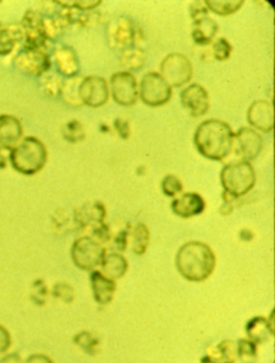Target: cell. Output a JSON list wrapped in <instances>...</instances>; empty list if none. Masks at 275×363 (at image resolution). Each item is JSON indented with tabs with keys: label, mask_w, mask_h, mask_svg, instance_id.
Returning <instances> with one entry per match:
<instances>
[{
	"label": "cell",
	"mask_w": 275,
	"mask_h": 363,
	"mask_svg": "<svg viewBox=\"0 0 275 363\" xmlns=\"http://www.w3.org/2000/svg\"><path fill=\"white\" fill-rule=\"evenodd\" d=\"M176 267L183 279L201 283L215 271L216 256L213 250L203 242H187L176 252Z\"/></svg>",
	"instance_id": "6da1fadb"
},
{
	"label": "cell",
	"mask_w": 275,
	"mask_h": 363,
	"mask_svg": "<svg viewBox=\"0 0 275 363\" xmlns=\"http://www.w3.org/2000/svg\"><path fill=\"white\" fill-rule=\"evenodd\" d=\"M233 133L227 123L220 120L202 122L193 135L196 149L206 160L220 162L232 151Z\"/></svg>",
	"instance_id": "7a4b0ae2"
},
{
	"label": "cell",
	"mask_w": 275,
	"mask_h": 363,
	"mask_svg": "<svg viewBox=\"0 0 275 363\" xmlns=\"http://www.w3.org/2000/svg\"><path fill=\"white\" fill-rule=\"evenodd\" d=\"M9 160L16 172L23 175L37 174L47 164V147L38 138H24L10 151Z\"/></svg>",
	"instance_id": "3957f363"
},
{
	"label": "cell",
	"mask_w": 275,
	"mask_h": 363,
	"mask_svg": "<svg viewBox=\"0 0 275 363\" xmlns=\"http://www.w3.org/2000/svg\"><path fill=\"white\" fill-rule=\"evenodd\" d=\"M220 183L226 195L233 199L243 197L255 186V169L245 160L229 162L220 172Z\"/></svg>",
	"instance_id": "277c9868"
},
{
	"label": "cell",
	"mask_w": 275,
	"mask_h": 363,
	"mask_svg": "<svg viewBox=\"0 0 275 363\" xmlns=\"http://www.w3.org/2000/svg\"><path fill=\"white\" fill-rule=\"evenodd\" d=\"M106 248L91 237H81L72 244V259L74 266L82 271L97 270L105 258Z\"/></svg>",
	"instance_id": "5b68a950"
},
{
	"label": "cell",
	"mask_w": 275,
	"mask_h": 363,
	"mask_svg": "<svg viewBox=\"0 0 275 363\" xmlns=\"http://www.w3.org/2000/svg\"><path fill=\"white\" fill-rule=\"evenodd\" d=\"M160 76L171 87L184 86L193 78L191 60L181 53L169 54L160 64Z\"/></svg>",
	"instance_id": "8992f818"
},
{
	"label": "cell",
	"mask_w": 275,
	"mask_h": 363,
	"mask_svg": "<svg viewBox=\"0 0 275 363\" xmlns=\"http://www.w3.org/2000/svg\"><path fill=\"white\" fill-rule=\"evenodd\" d=\"M172 96V87L158 72H147L139 87V97L147 106L156 108L166 104Z\"/></svg>",
	"instance_id": "52a82bcc"
},
{
	"label": "cell",
	"mask_w": 275,
	"mask_h": 363,
	"mask_svg": "<svg viewBox=\"0 0 275 363\" xmlns=\"http://www.w3.org/2000/svg\"><path fill=\"white\" fill-rule=\"evenodd\" d=\"M13 64L23 74L43 77L51 68L52 62L47 50L24 48L14 57Z\"/></svg>",
	"instance_id": "ba28073f"
},
{
	"label": "cell",
	"mask_w": 275,
	"mask_h": 363,
	"mask_svg": "<svg viewBox=\"0 0 275 363\" xmlns=\"http://www.w3.org/2000/svg\"><path fill=\"white\" fill-rule=\"evenodd\" d=\"M110 93L116 104L131 106L139 98V86L135 76L128 71L116 72L110 79Z\"/></svg>",
	"instance_id": "9c48e42d"
},
{
	"label": "cell",
	"mask_w": 275,
	"mask_h": 363,
	"mask_svg": "<svg viewBox=\"0 0 275 363\" xmlns=\"http://www.w3.org/2000/svg\"><path fill=\"white\" fill-rule=\"evenodd\" d=\"M45 16L37 11L29 10L25 13L21 26L24 33V48L47 50V35L43 26Z\"/></svg>",
	"instance_id": "30bf717a"
},
{
	"label": "cell",
	"mask_w": 275,
	"mask_h": 363,
	"mask_svg": "<svg viewBox=\"0 0 275 363\" xmlns=\"http://www.w3.org/2000/svg\"><path fill=\"white\" fill-rule=\"evenodd\" d=\"M109 96L110 89L105 79L96 76L83 78L80 85V99L83 106L99 108L107 104Z\"/></svg>",
	"instance_id": "8fae6325"
},
{
	"label": "cell",
	"mask_w": 275,
	"mask_h": 363,
	"mask_svg": "<svg viewBox=\"0 0 275 363\" xmlns=\"http://www.w3.org/2000/svg\"><path fill=\"white\" fill-rule=\"evenodd\" d=\"M233 147L241 160H255L262 150V138L255 129L243 127L233 135Z\"/></svg>",
	"instance_id": "7c38bea8"
},
{
	"label": "cell",
	"mask_w": 275,
	"mask_h": 363,
	"mask_svg": "<svg viewBox=\"0 0 275 363\" xmlns=\"http://www.w3.org/2000/svg\"><path fill=\"white\" fill-rule=\"evenodd\" d=\"M181 104L183 108L193 118L203 116L209 111V94L203 86L199 84H191L183 89L180 95Z\"/></svg>",
	"instance_id": "4fadbf2b"
},
{
	"label": "cell",
	"mask_w": 275,
	"mask_h": 363,
	"mask_svg": "<svg viewBox=\"0 0 275 363\" xmlns=\"http://www.w3.org/2000/svg\"><path fill=\"white\" fill-rule=\"evenodd\" d=\"M249 125L262 133H271L274 126V110L268 100H256L247 110Z\"/></svg>",
	"instance_id": "5bb4252c"
},
{
	"label": "cell",
	"mask_w": 275,
	"mask_h": 363,
	"mask_svg": "<svg viewBox=\"0 0 275 363\" xmlns=\"http://www.w3.org/2000/svg\"><path fill=\"white\" fill-rule=\"evenodd\" d=\"M22 135V124L16 116H0V152L13 150L20 143Z\"/></svg>",
	"instance_id": "9a60e30c"
},
{
	"label": "cell",
	"mask_w": 275,
	"mask_h": 363,
	"mask_svg": "<svg viewBox=\"0 0 275 363\" xmlns=\"http://www.w3.org/2000/svg\"><path fill=\"white\" fill-rule=\"evenodd\" d=\"M206 201L197 193H185L171 203L172 212L181 218H191L202 214L206 210Z\"/></svg>",
	"instance_id": "2e32d148"
},
{
	"label": "cell",
	"mask_w": 275,
	"mask_h": 363,
	"mask_svg": "<svg viewBox=\"0 0 275 363\" xmlns=\"http://www.w3.org/2000/svg\"><path fill=\"white\" fill-rule=\"evenodd\" d=\"M89 279L95 301L100 306L111 303L116 296V281L102 274L99 270L91 271Z\"/></svg>",
	"instance_id": "e0dca14e"
},
{
	"label": "cell",
	"mask_w": 275,
	"mask_h": 363,
	"mask_svg": "<svg viewBox=\"0 0 275 363\" xmlns=\"http://www.w3.org/2000/svg\"><path fill=\"white\" fill-rule=\"evenodd\" d=\"M54 62L58 74L66 78L79 76L80 64H79L78 56L72 48L67 45H60L54 51Z\"/></svg>",
	"instance_id": "ac0fdd59"
},
{
	"label": "cell",
	"mask_w": 275,
	"mask_h": 363,
	"mask_svg": "<svg viewBox=\"0 0 275 363\" xmlns=\"http://www.w3.org/2000/svg\"><path fill=\"white\" fill-rule=\"evenodd\" d=\"M128 262L120 252L106 254L105 258L100 264V272L113 281L124 277L128 271Z\"/></svg>",
	"instance_id": "d6986e66"
},
{
	"label": "cell",
	"mask_w": 275,
	"mask_h": 363,
	"mask_svg": "<svg viewBox=\"0 0 275 363\" xmlns=\"http://www.w3.org/2000/svg\"><path fill=\"white\" fill-rule=\"evenodd\" d=\"M273 313L270 320L264 317H254L247 323V333L249 341L254 344H262L269 341L273 335Z\"/></svg>",
	"instance_id": "ffe728a7"
},
{
	"label": "cell",
	"mask_w": 275,
	"mask_h": 363,
	"mask_svg": "<svg viewBox=\"0 0 275 363\" xmlns=\"http://www.w3.org/2000/svg\"><path fill=\"white\" fill-rule=\"evenodd\" d=\"M106 217V208L100 202L86 204L77 212V222L83 227L99 226L103 224Z\"/></svg>",
	"instance_id": "44dd1931"
},
{
	"label": "cell",
	"mask_w": 275,
	"mask_h": 363,
	"mask_svg": "<svg viewBox=\"0 0 275 363\" xmlns=\"http://www.w3.org/2000/svg\"><path fill=\"white\" fill-rule=\"evenodd\" d=\"M218 31V26L212 18L208 16L193 21V37L196 45H208L213 41Z\"/></svg>",
	"instance_id": "7402d4cb"
},
{
	"label": "cell",
	"mask_w": 275,
	"mask_h": 363,
	"mask_svg": "<svg viewBox=\"0 0 275 363\" xmlns=\"http://www.w3.org/2000/svg\"><path fill=\"white\" fill-rule=\"evenodd\" d=\"M135 40H137V30L131 21L127 18H118L114 28V45L125 50L135 47Z\"/></svg>",
	"instance_id": "603a6c76"
},
{
	"label": "cell",
	"mask_w": 275,
	"mask_h": 363,
	"mask_svg": "<svg viewBox=\"0 0 275 363\" xmlns=\"http://www.w3.org/2000/svg\"><path fill=\"white\" fill-rule=\"evenodd\" d=\"M82 80L83 78L80 76H76L67 78V80L62 82L60 96L68 106H74V108L83 106L80 99V85Z\"/></svg>",
	"instance_id": "cb8c5ba5"
},
{
	"label": "cell",
	"mask_w": 275,
	"mask_h": 363,
	"mask_svg": "<svg viewBox=\"0 0 275 363\" xmlns=\"http://www.w3.org/2000/svg\"><path fill=\"white\" fill-rule=\"evenodd\" d=\"M150 230L145 224L139 223L133 227L129 235V241H130L131 248L135 255H143L147 250L150 244Z\"/></svg>",
	"instance_id": "d4e9b609"
},
{
	"label": "cell",
	"mask_w": 275,
	"mask_h": 363,
	"mask_svg": "<svg viewBox=\"0 0 275 363\" xmlns=\"http://www.w3.org/2000/svg\"><path fill=\"white\" fill-rule=\"evenodd\" d=\"M120 62L126 71L130 72V71L138 70L145 66V62H147V55L140 48L131 47L123 51Z\"/></svg>",
	"instance_id": "484cf974"
},
{
	"label": "cell",
	"mask_w": 275,
	"mask_h": 363,
	"mask_svg": "<svg viewBox=\"0 0 275 363\" xmlns=\"http://www.w3.org/2000/svg\"><path fill=\"white\" fill-rule=\"evenodd\" d=\"M208 10H211L218 16H230L242 8L243 0H206Z\"/></svg>",
	"instance_id": "4316f807"
},
{
	"label": "cell",
	"mask_w": 275,
	"mask_h": 363,
	"mask_svg": "<svg viewBox=\"0 0 275 363\" xmlns=\"http://www.w3.org/2000/svg\"><path fill=\"white\" fill-rule=\"evenodd\" d=\"M62 137L70 143H79L86 137V131L82 123L79 121H70L62 127Z\"/></svg>",
	"instance_id": "83f0119b"
},
{
	"label": "cell",
	"mask_w": 275,
	"mask_h": 363,
	"mask_svg": "<svg viewBox=\"0 0 275 363\" xmlns=\"http://www.w3.org/2000/svg\"><path fill=\"white\" fill-rule=\"evenodd\" d=\"M257 345L249 340H241L237 345V354L242 363H255Z\"/></svg>",
	"instance_id": "f1b7e54d"
},
{
	"label": "cell",
	"mask_w": 275,
	"mask_h": 363,
	"mask_svg": "<svg viewBox=\"0 0 275 363\" xmlns=\"http://www.w3.org/2000/svg\"><path fill=\"white\" fill-rule=\"evenodd\" d=\"M162 191L167 197L176 198L183 191L182 182L176 175H166L162 181Z\"/></svg>",
	"instance_id": "f546056e"
},
{
	"label": "cell",
	"mask_w": 275,
	"mask_h": 363,
	"mask_svg": "<svg viewBox=\"0 0 275 363\" xmlns=\"http://www.w3.org/2000/svg\"><path fill=\"white\" fill-rule=\"evenodd\" d=\"M231 52H232V47L225 38L218 39L213 45L214 57L220 62L228 60L230 57Z\"/></svg>",
	"instance_id": "4dcf8cb0"
},
{
	"label": "cell",
	"mask_w": 275,
	"mask_h": 363,
	"mask_svg": "<svg viewBox=\"0 0 275 363\" xmlns=\"http://www.w3.org/2000/svg\"><path fill=\"white\" fill-rule=\"evenodd\" d=\"M43 91H45L47 95L51 96V97H55V96L60 95V87H62V82L58 77L47 76V74H43Z\"/></svg>",
	"instance_id": "1f68e13d"
},
{
	"label": "cell",
	"mask_w": 275,
	"mask_h": 363,
	"mask_svg": "<svg viewBox=\"0 0 275 363\" xmlns=\"http://www.w3.org/2000/svg\"><path fill=\"white\" fill-rule=\"evenodd\" d=\"M208 8H206L204 1H195L191 5V16L193 21L199 20V18L206 16L208 14Z\"/></svg>",
	"instance_id": "d6a6232c"
},
{
	"label": "cell",
	"mask_w": 275,
	"mask_h": 363,
	"mask_svg": "<svg viewBox=\"0 0 275 363\" xmlns=\"http://www.w3.org/2000/svg\"><path fill=\"white\" fill-rule=\"evenodd\" d=\"M114 128L122 139L127 140L130 135V126H129V123L127 121L116 118L114 121Z\"/></svg>",
	"instance_id": "836d02e7"
},
{
	"label": "cell",
	"mask_w": 275,
	"mask_h": 363,
	"mask_svg": "<svg viewBox=\"0 0 275 363\" xmlns=\"http://www.w3.org/2000/svg\"><path fill=\"white\" fill-rule=\"evenodd\" d=\"M101 3V0H74V8L81 11H89L95 9Z\"/></svg>",
	"instance_id": "e575fe53"
},
{
	"label": "cell",
	"mask_w": 275,
	"mask_h": 363,
	"mask_svg": "<svg viewBox=\"0 0 275 363\" xmlns=\"http://www.w3.org/2000/svg\"><path fill=\"white\" fill-rule=\"evenodd\" d=\"M11 346V335L9 331L0 325V354L7 352Z\"/></svg>",
	"instance_id": "d590c367"
},
{
	"label": "cell",
	"mask_w": 275,
	"mask_h": 363,
	"mask_svg": "<svg viewBox=\"0 0 275 363\" xmlns=\"http://www.w3.org/2000/svg\"><path fill=\"white\" fill-rule=\"evenodd\" d=\"M24 363H54L51 358L45 356V354H31L27 358Z\"/></svg>",
	"instance_id": "8d00e7d4"
},
{
	"label": "cell",
	"mask_w": 275,
	"mask_h": 363,
	"mask_svg": "<svg viewBox=\"0 0 275 363\" xmlns=\"http://www.w3.org/2000/svg\"><path fill=\"white\" fill-rule=\"evenodd\" d=\"M116 244L118 250H125L127 244H128V233L125 230L122 231V233L116 238Z\"/></svg>",
	"instance_id": "74e56055"
},
{
	"label": "cell",
	"mask_w": 275,
	"mask_h": 363,
	"mask_svg": "<svg viewBox=\"0 0 275 363\" xmlns=\"http://www.w3.org/2000/svg\"><path fill=\"white\" fill-rule=\"evenodd\" d=\"M0 363H22V361L16 354H11V356L6 357L3 360H0Z\"/></svg>",
	"instance_id": "f35d334b"
},
{
	"label": "cell",
	"mask_w": 275,
	"mask_h": 363,
	"mask_svg": "<svg viewBox=\"0 0 275 363\" xmlns=\"http://www.w3.org/2000/svg\"><path fill=\"white\" fill-rule=\"evenodd\" d=\"M7 166V162H6L5 156L0 153V169H5Z\"/></svg>",
	"instance_id": "ab89813d"
}]
</instances>
